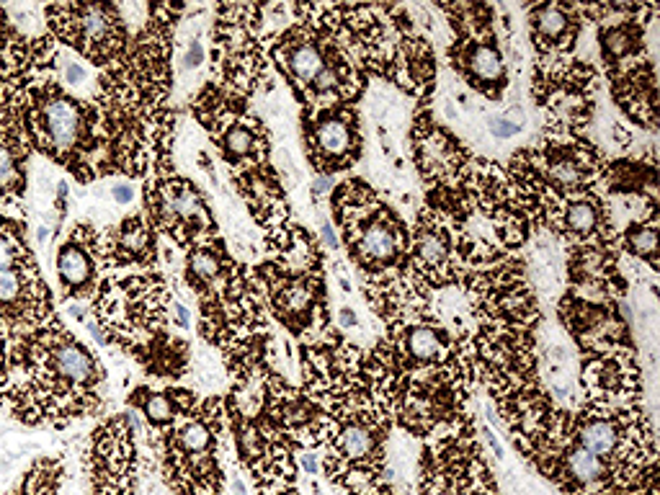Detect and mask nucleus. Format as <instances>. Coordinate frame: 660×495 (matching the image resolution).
<instances>
[{"instance_id":"f03ea898","label":"nucleus","mask_w":660,"mask_h":495,"mask_svg":"<svg viewBox=\"0 0 660 495\" xmlns=\"http://www.w3.org/2000/svg\"><path fill=\"white\" fill-rule=\"evenodd\" d=\"M447 13L454 39L447 49L449 68L490 104H501L508 91V65L495 34V8L485 3H436Z\"/></svg>"},{"instance_id":"ddd939ff","label":"nucleus","mask_w":660,"mask_h":495,"mask_svg":"<svg viewBox=\"0 0 660 495\" xmlns=\"http://www.w3.org/2000/svg\"><path fill=\"white\" fill-rule=\"evenodd\" d=\"M544 233L565 243V248H573V245H617L619 248L612 207L599 191L565 199L552 214Z\"/></svg>"},{"instance_id":"c85d7f7f","label":"nucleus","mask_w":660,"mask_h":495,"mask_svg":"<svg viewBox=\"0 0 660 495\" xmlns=\"http://www.w3.org/2000/svg\"><path fill=\"white\" fill-rule=\"evenodd\" d=\"M202 60H204L202 42H199V39H194V42L189 44V49H186L184 68H186V70H196V68H199V65H202Z\"/></svg>"},{"instance_id":"473e14b6","label":"nucleus","mask_w":660,"mask_h":495,"mask_svg":"<svg viewBox=\"0 0 660 495\" xmlns=\"http://www.w3.org/2000/svg\"><path fill=\"white\" fill-rule=\"evenodd\" d=\"M302 467H305V472H310V475H318V470H320L318 454H315V452H302Z\"/></svg>"},{"instance_id":"aec40b11","label":"nucleus","mask_w":660,"mask_h":495,"mask_svg":"<svg viewBox=\"0 0 660 495\" xmlns=\"http://www.w3.org/2000/svg\"><path fill=\"white\" fill-rule=\"evenodd\" d=\"M106 263H111V266H129V263L153 266L155 238L150 225L142 220L140 214L127 217L124 222H119L114 233H109V243H106Z\"/></svg>"},{"instance_id":"2f4dec72","label":"nucleus","mask_w":660,"mask_h":495,"mask_svg":"<svg viewBox=\"0 0 660 495\" xmlns=\"http://www.w3.org/2000/svg\"><path fill=\"white\" fill-rule=\"evenodd\" d=\"M111 196H114V202L117 204H129L135 199V189H132V186H114Z\"/></svg>"},{"instance_id":"6ab92c4d","label":"nucleus","mask_w":660,"mask_h":495,"mask_svg":"<svg viewBox=\"0 0 660 495\" xmlns=\"http://www.w3.org/2000/svg\"><path fill=\"white\" fill-rule=\"evenodd\" d=\"M266 248L271 251V263L284 274L307 276V274H325L323 269V251H320L318 238L305 230L302 225L284 222L266 235Z\"/></svg>"},{"instance_id":"0eeeda50","label":"nucleus","mask_w":660,"mask_h":495,"mask_svg":"<svg viewBox=\"0 0 660 495\" xmlns=\"http://www.w3.org/2000/svg\"><path fill=\"white\" fill-rule=\"evenodd\" d=\"M557 318L581 356L612 354L622 349L635 351L630 323L619 302H588L565 292L557 302Z\"/></svg>"},{"instance_id":"1a4fd4ad","label":"nucleus","mask_w":660,"mask_h":495,"mask_svg":"<svg viewBox=\"0 0 660 495\" xmlns=\"http://www.w3.org/2000/svg\"><path fill=\"white\" fill-rule=\"evenodd\" d=\"M459 271L462 266L454 256L452 230L439 214L421 207L416 214V227L410 230L408 274L423 289L434 292L457 282Z\"/></svg>"},{"instance_id":"423d86ee","label":"nucleus","mask_w":660,"mask_h":495,"mask_svg":"<svg viewBox=\"0 0 660 495\" xmlns=\"http://www.w3.org/2000/svg\"><path fill=\"white\" fill-rule=\"evenodd\" d=\"M302 137H305L307 160L318 176L325 178L354 168L364 153V135L356 106L302 109Z\"/></svg>"},{"instance_id":"4c0bfd02","label":"nucleus","mask_w":660,"mask_h":495,"mask_svg":"<svg viewBox=\"0 0 660 495\" xmlns=\"http://www.w3.org/2000/svg\"><path fill=\"white\" fill-rule=\"evenodd\" d=\"M323 235H325V243H328L330 248L336 251L338 240H336V235H333V230H330V222L328 220H323Z\"/></svg>"},{"instance_id":"c9c22d12","label":"nucleus","mask_w":660,"mask_h":495,"mask_svg":"<svg viewBox=\"0 0 660 495\" xmlns=\"http://www.w3.org/2000/svg\"><path fill=\"white\" fill-rule=\"evenodd\" d=\"M173 315H176L178 328H186V325H189V312H186L184 305H173Z\"/></svg>"},{"instance_id":"58836bf2","label":"nucleus","mask_w":660,"mask_h":495,"mask_svg":"<svg viewBox=\"0 0 660 495\" xmlns=\"http://www.w3.org/2000/svg\"><path fill=\"white\" fill-rule=\"evenodd\" d=\"M0 39H3V21H0Z\"/></svg>"},{"instance_id":"4be33fe9","label":"nucleus","mask_w":660,"mask_h":495,"mask_svg":"<svg viewBox=\"0 0 660 495\" xmlns=\"http://www.w3.org/2000/svg\"><path fill=\"white\" fill-rule=\"evenodd\" d=\"M619 251H627L630 256L648 263L650 274H658V209L640 214L637 220H630L622 230H617Z\"/></svg>"},{"instance_id":"7c9ffc66","label":"nucleus","mask_w":660,"mask_h":495,"mask_svg":"<svg viewBox=\"0 0 660 495\" xmlns=\"http://www.w3.org/2000/svg\"><path fill=\"white\" fill-rule=\"evenodd\" d=\"M65 83H70V86H80L83 80H86V70L80 68L78 62H65Z\"/></svg>"},{"instance_id":"39448f33","label":"nucleus","mask_w":660,"mask_h":495,"mask_svg":"<svg viewBox=\"0 0 660 495\" xmlns=\"http://www.w3.org/2000/svg\"><path fill=\"white\" fill-rule=\"evenodd\" d=\"M256 276L266 289L271 312L292 336H310V341H315L333 328L328 292H325V274L292 276L266 261L256 266Z\"/></svg>"},{"instance_id":"72a5a7b5","label":"nucleus","mask_w":660,"mask_h":495,"mask_svg":"<svg viewBox=\"0 0 660 495\" xmlns=\"http://www.w3.org/2000/svg\"><path fill=\"white\" fill-rule=\"evenodd\" d=\"M341 323H343V330H349V328L359 330V318H356V312L351 310V307H341Z\"/></svg>"},{"instance_id":"6e6552de","label":"nucleus","mask_w":660,"mask_h":495,"mask_svg":"<svg viewBox=\"0 0 660 495\" xmlns=\"http://www.w3.org/2000/svg\"><path fill=\"white\" fill-rule=\"evenodd\" d=\"M578 385L586 392L583 403L609 410L642 408V367L637 351H612V354L581 356Z\"/></svg>"},{"instance_id":"5701e85b","label":"nucleus","mask_w":660,"mask_h":495,"mask_svg":"<svg viewBox=\"0 0 660 495\" xmlns=\"http://www.w3.org/2000/svg\"><path fill=\"white\" fill-rule=\"evenodd\" d=\"M129 403L140 408L150 426L155 428H168L173 426L184 410L194 405V395L189 390H171V392H153L147 387H137L135 395L129 398Z\"/></svg>"},{"instance_id":"f3484780","label":"nucleus","mask_w":660,"mask_h":495,"mask_svg":"<svg viewBox=\"0 0 660 495\" xmlns=\"http://www.w3.org/2000/svg\"><path fill=\"white\" fill-rule=\"evenodd\" d=\"M599 194L604 199L622 196V199H640V202L658 204V158H655V147H650L645 158L606 160L599 178Z\"/></svg>"},{"instance_id":"f257e3e1","label":"nucleus","mask_w":660,"mask_h":495,"mask_svg":"<svg viewBox=\"0 0 660 495\" xmlns=\"http://www.w3.org/2000/svg\"><path fill=\"white\" fill-rule=\"evenodd\" d=\"M330 212L359 279H385L408 269L410 227L364 178H343L330 194Z\"/></svg>"},{"instance_id":"a211bd4d","label":"nucleus","mask_w":660,"mask_h":495,"mask_svg":"<svg viewBox=\"0 0 660 495\" xmlns=\"http://www.w3.org/2000/svg\"><path fill=\"white\" fill-rule=\"evenodd\" d=\"M235 184L245 196L258 225H263L266 230H276L284 222H289L292 209L284 196L282 181L271 165H258V168H245L243 173H235Z\"/></svg>"},{"instance_id":"c756f323","label":"nucleus","mask_w":660,"mask_h":495,"mask_svg":"<svg viewBox=\"0 0 660 495\" xmlns=\"http://www.w3.org/2000/svg\"><path fill=\"white\" fill-rule=\"evenodd\" d=\"M612 140H614V145H619L622 150H630V147H632V132L624 127V124L614 122L612 124Z\"/></svg>"},{"instance_id":"f8f14e48","label":"nucleus","mask_w":660,"mask_h":495,"mask_svg":"<svg viewBox=\"0 0 660 495\" xmlns=\"http://www.w3.org/2000/svg\"><path fill=\"white\" fill-rule=\"evenodd\" d=\"M617 245L568 248V292L588 302H619L627 297V279L619 271Z\"/></svg>"},{"instance_id":"9b49d317","label":"nucleus","mask_w":660,"mask_h":495,"mask_svg":"<svg viewBox=\"0 0 660 495\" xmlns=\"http://www.w3.org/2000/svg\"><path fill=\"white\" fill-rule=\"evenodd\" d=\"M57 13L65 21H55L75 49H80L93 65H106L127 44V29L114 6H60Z\"/></svg>"},{"instance_id":"4468645a","label":"nucleus","mask_w":660,"mask_h":495,"mask_svg":"<svg viewBox=\"0 0 660 495\" xmlns=\"http://www.w3.org/2000/svg\"><path fill=\"white\" fill-rule=\"evenodd\" d=\"M581 3H539L526 6V24L534 60H563L575 52L583 31Z\"/></svg>"},{"instance_id":"2eb2a0df","label":"nucleus","mask_w":660,"mask_h":495,"mask_svg":"<svg viewBox=\"0 0 660 495\" xmlns=\"http://www.w3.org/2000/svg\"><path fill=\"white\" fill-rule=\"evenodd\" d=\"M39 124L44 129V147L60 158L80 153L83 145L86 150L96 147L91 142V119L86 109L68 93H52L44 101L39 111Z\"/></svg>"},{"instance_id":"e433bc0d","label":"nucleus","mask_w":660,"mask_h":495,"mask_svg":"<svg viewBox=\"0 0 660 495\" xmlns=\"http://www.w3.org/2000/svg\"><path fill=\"white\" fill-rule=\"evenodd\" d=\"M483 434H485V439H488L490 449H493V452H495V457L503 459V447H501V444H498V441H495V436L490 434V428H483Z\"/></svg>"},{"instance_id":"b1692460","label":"nucleus","mask_w":660,"mask_h":495,"mask_svg":"<svg viewBox=\"0 0 660 495\" xmlns=\"http://www.w3.org/2000/svg\"><path fill=\"white\" fill-rule=\"evenodd\" d=\"M57 274L60 282L78 297L91 294L93 276H96V263H93V248L86 243L70 240L65 248H60L57 256Z\"/></svg>"},{"instance_id":"f704fd0d","label":"nucleus","mask_w":660,"mask_h":495,"mask_svg":"<svg viewBox=\"0 0 660 495\" xmlns=\"http://www.w3.org/2000/svg\"><path fill=\"white\" fill-rule=\"evenodd\" d=\"M343 495H398V490H395V485H392L390 480V483L379 485V488L374 490H367V493H343Z\"/></svg>"},{"instance_id":"9d476101","label":"nucleus","mask_w":660,"mask_h":495,"mask_svg":"<svg viewBox=\"0 0 660 495\" xmlns=\"http://www.w3.org/2000/svg\"><path fill=\"white\" fill-rule=\"evenodd\" d=\"M147 209L153 214L155 225L173 235L181 245L214 235L212 212L204 202L202 191L186 178H168L150 186Z\"/></svg>"},{"instance_id":"bb28decb","label":"nucleus","mask_w":660,"mask_h":495,"mask_svg":"<svg viewBox=\"0 0 660 495\" xmlns=\"http://www.w3.org/2000/svg\"><path fill=\"white\" fill-rule=\"evenodd\" d=\"M21 292V279L13 269L0 271V305H11Z\"/></svg>"},{"instance_id":"7ed1b4c3","label":"nucleus","mask_w":660,"mask_h":495,"mask_svg":"<svg viewBox=\"0 0 660 495\" xmlns=\"http://www.w3.org/2000/svg\"><path fill=\"white\" fill-rule=\"evenodd\" d=\"M532 96L542 109V140L583 137L601 96L599 70L583 60H534Z\"/></svg>"},{"instance_id":"dca6fc26","label":"nucleus","mask_w":660,"mask_h":495,"mask_svg":"<svg viewBox=\"0 0 660 495\" xmlns=\"http://www.w3.org/2000/svg\"><path fill=\"white\" fill-rule=\"evenodd\" d=\"M612 83V98L617 109L637 127H645L648 132L658 129V73H655L653 57H645L642 62L622 73L606 75Z\"/></svg>"},{"instance_id":"20e7f679","label":"nucleus","mask_w":660,"mask_h":495,"mask_svg":"<svg viewBox=\"0 0 660 495\" xmlns=\"http://www.w3.org/2000/svg\"><path fill=\"white\" fill-rule=\"evenodd\" d=\"M410 155L426 186L423 207L447 222L457 209L475 155L447 124L434 117L431 106H416V117L410 127Z\"/></svg>"},{"instance_id":"393cba45","label":"nucleus","mask_w":660,"mask_h":495,"mask_svg":"<svg viewBox=\"0 0 660 495\" xmlns=\"http://www.w3.org/2000/svg\"><path fill=\"white\" fill-rule=\"evenodd\" d=\"M24 184V176L19 173L16 155L8 145H0V189H19Z\"/></svg>"},{"instance_id":"a878e982","label":"nucleus","mask_w":660,"mask_h":495,"mask_svg":"<svg viewBox=\"0 0 660 495\" xmlns=\"http://www.w3.org/2000/svg\"><path fill=\"white\" fill-rule=\"evenodd\" d=\"M485 124H488V132L493 137H498V140H511V137H516L521 132V124L514 122V119H508L506 114H495V117H488L485 119Z\"/></svg>"},{"instance_id":"cd10ccee","label":"nucleus","mask_w":660,"mask_h":495,"mask_svg":"<svg viewBox=\"0 0 660 495\" xmlns=\"http://www.w3.org/2000/svg\"><path fill=\"white\" fill-rule=\"evenodd\" d=\"M19 261V248L8 235L0 233V271L13 269V263Z\"/></svg>"},{"instance_id":"412c9836","label":"nucleus","mask_w":660,"mask_h":495,"mask_svg":"<svg viewBox=\"0 0 660 495\" xmlns=\"http://www.w3.org/2000/svg\"><path fill=\"white\" fill-rule=\"evenodd\" d=\"M230 269V256L222 251L220 240L214 243H199L186 253V282L196 292H212L220 282H225Z\"/></svg>"}]
</instances>
